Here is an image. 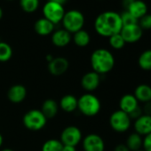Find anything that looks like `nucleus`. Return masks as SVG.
<instances>
[{
  "instance_id": "f257e3e1",
  "label": "nucleus",
  "mask_w": 151,
  "mask_h": 151,
  "mask_svg": "<svg viewBox=\"0 0 151 151\" xmlns=\"http://www.w3.org/2000/svg\"><path fill=\"white\" fill-rule=\"evenodd\" d=\"M93 27L95 32L102 37L109 38L118 34L123 28L120 14L115 11L102 12L95 18Z\"/></svg>"
},
{
  "instance_id": "f03ea898",
  "label": "nucleus",
  "mask_w": 151,
  "mask_h": 151,
  "mask_svg": "<svg viewBox=\"0 0 151 151\" xmlns=\"http://www.w3.org/2000/svg\"><path fill=\"white\" fill-rule=\"evenodd\" d=\"M115 57L106 48H98L93 52L90 57V63L93 71L100 76L108 74L115 67Z\"/></svg>"
},
{
  "instance_id": "7ed1b4c3",
  "label": "nucleus",
  "mask_w": 151,
  "mask_h": 151,
  "mask_svg": "<svg viewBox=\"0 0 151 151\" xmlns=\"http://www.w3.org/2000/svg\"><path fill=\"white\" fill-rule=\"evenodd\" d=\"M78 109L86 116L93 117L101 109L100 99L93 93H85L78 99Z\"/></svg>"
},
{
  "instance_id": "20e7f679",
  "label": "nucleus",
  "mask_w": 151,
  "mask_h": 151,
  "mask_svg": "<svg viewBox=\"0 0 151 151\" xmlns=\"http://www.w3.org/2000/svg\"><path fill=\"white\" fill-rule=\"evenodd\" d=\"M85 23L86 18L84 14L77 9H71L66 11L61 21L63 29L69 32L70 34H74L83 29Z\"/></svg>"
},
{
  "instance_id": "39448f33",
  "label": "nucleus",
  "mask_w": 151,
  "mask_h": 151,
  "mask_svg": "<svg viewBox=\"0 0 151 151\" xmlns=\"http://www.w3.org/2000/svg\"><path fill=\"white\" fill-rule=\"evenodd\" d=\"M22 122L28 130L37 132L42 130L45 126L47 118L40 109H30L23 116Z\"/></svg>"
},
{
  "instance_id": "423d86ee",
  "label": "nucleus",
  "mask_w": 151,
  "mask_h": 151,
  "mask_svg": "<svg viewBox=\"0 0 151 151\" xmlns=\"http://www.w3.org/2000/svg\"><path fill=\"white\" fill-rule=\"evenodd\" d=\"M65 13L66 10L64 6L51 1H47L42 8L43 17L54 25L61 23Z\"/></svg>"
},
{
  "instance_id": "0eeeda50",
  "label": "nucleus",
  "mask_w": 151,
  "mask_h": 151,
  "mask_svg": "<svg viewBox=\"0 0 151 151\" xmlns=\"http://www.w3.org/2000/svg\"><path fill=\"white\" fill-rule=\"evenodd\" d=\"M109 125L113 131L124 133L130 129L132 125V119L127 113L117 109L110 115Z\"/></svg>"
},
{
  "instance_id": "6e6552de",
  "label": "nucleus",
  "mask_w": 151,
  "mask_h": 151,
  "mask_svg": "<svg viewBox=\"0 0 151 151\" xmlns=\"http://www.w3.org/2000/svg\"><path fill=\"white\" fill-rule=\"evenodd\" d=\"M83 139L81 130L75 125H69L64 128L60 133V141L63 145L77 147Z\"/></svg>"
},
{
  "instance_id": "1a4fd4ad",
  "label": "nucleus",
  "mask_w": 151,
  "mask_h": 151,
  "mask_svg": "<svg viewBox=\"0 0 151 151\" xmlns=\"http://www.w3.org/2000/svg\"><path fill=\"white\" fill-rule=\"evenodd\" d=\"M120 34L126 44H135L142 38L143 30L138 23L133 25L123 26Z\"/></svg>"
},
{
  "instance_id": "9d476101",
  "label": "nucleus",
  "mask_w": 151,
  "mask_h": 151,
  "mask_svg": "<svg viewBox=\"0 0 151 151\" xmlns=\"http://www.w3.org/2000/svg\"><path fill=\"white\" fill-rule=\"evenodd\" d=\"M84 151H105V142L101 136L96 133L86 135L82 141Z\"/></svg>"
},
{
  "instance_id": "9b49d317",
  "label": "nucleus",
  "mask_w": 151,
  "mask_h": 151,
  "mask_svg": "<svg viewBox=\"0 0 151 151\" xmlns=\"http://www.w3.org/2000/svg\"><path fill=\"white\" fill-rule=\"evenodd\" d=\"M69 67V62L65 57H53V59L48 62V70L53 76H61L67 72Z\"/></svg>"
},
{
  "instance_id": "f8f14e48",
  "label": "nucleus",
  "mask_w": 151,
  "mask_h": 151,
  "mask_svg": "<svg viewBox=\"0 0 151 151\" xmlns=\"http://www.w3.org/2000/svg\"><path fill=\"white\" fill-rule=\"evenodd\" d=\"M101 84V76L94 71L86 73L81 79V86L87 92L95 91Z\"/></svg>"
},
{
  "instance_id": "ddd939ff",
  "label": "nucleus",
  "mask_w": 151,
  "mask_h": 151,
  "mask_svg": "<svg viewBox=\"0 0 151 151\" xmlns=\"http://www.w3.org/2000/svg\"><path fill=\"white\" fill-rule=\"evenodd\" d=\"M133 128L135 132L142 137L151 133V116L142 114L139 117L134 120Z\"/></svg>"
},
{
  "instance_id": "4468645a",
  "label": "nucleus",
  "mask_w": 151,
  "mask_h": 151,
  "mask_svg": "<svg viewBox=\"0 0 151 151\" xmlns=\"http://www.w3.org/2000/svg\"><path fill=\"white\" fill-rule=\"evenodd\" d=\"M27 96V89L24 86L17 84L12 86L7 92V98L12 103H22Z\"/></svg>"
},
{
  "instance_id": "2eb2a0df",
  "label": "nucleus",
  "mask_w": 151,
  "mask_h": 151,
  "mask_svg": "<svg viewBox=\"0 0 151 151\" xmlns=\"http://www.w3.org/2000/svg\"><path fill=\"white\" fill-rule=\"evenodd\" d=\"M51 39L54 46L62 48L67 46L71 42L72 34H70L64 29H60L52 32Z\"/></svg>"
},
{
  "instance_id": "dca6fc26",
  "label": "nucleus",
  "mask_w": 151,
  "mask_h": 151,
  "mask_svg": "<svg viewBox=\"0 0 151 151\" xmlns=\"http://www.w3.org/2000/svg\"><path fill=\"white\" fill-rule=\"evenodd\" d=\"M119 109L131 114L133 110H135L138 107H139V102L137 101L135 96L132 93H126L123 95L119 101Z\"/></svg>"
},
{
  "instance_id": "f3484780",
  "label": "nucleus",
  "mask_w": 151,
  "mask_h": 151,
  "mask_svg": "<svg viewBox=\"0 0 151 151\" xmlns=\"http://www.w3.org/2000/svg\"><path fill=\"white\" fill-rule=\"evenodd\" d=\"M54 28H55V25L44 17L39 18L34 23L35 32L37 35L42 36V37H46V36L52 34V32L54 31Z\"/></svg>"
},
{
  "instance_id": "a211bd4d",
  "label": "nucleus",
  "mask_w": 151,
  "mask_h": 151,
  "mask_svg": "<svg viewBox=\"0 0 151 151\" xmlns=\"http://www.w3.org/2000/svg\"><path fill=\"white\" fill-rule=\"evenodd\" d=\"M125 11L129 12L134 18L139 21L141 17L148 14V6L143 0H134Z\"/></svg>"
},
{
  "instance_id": "6ab92c4d",
  "label": "nucleus",
  "mask_w": 151,
  "mask_h": 151,
  "mask_svg": "<svg viewBox=\"0 0 151 151\" xmlns=\"http://www.w3.org/2000/svg\"><path fill=\"white\" fill-rule=\"evenodd\" d=\"M133 95L139 103L151 101V86L147 84H139L136 86Z\"/></svg>"
},
{
  "instance_id": "aec40b11",
  "label": "nucleus",
  "mask_w": 151,
  "mask_h": 151,
  "mask_svg": "<svg viewBox=\"0 0 151 151\" xmlns=\"http://www.w3.org/2000/svg\"><path fill=\"white\" fill-rule=\"evenodd\" d=\"M59 108L67 113L74 112L78 109V98L72 94L64 95L59 102Z\"/></svg>"
},
{
  "instance_id": "412c9836",
  "label": "nucleus",
  "mask_w": 151,
  "mask_h": 151,
  "mask_svg": "<svg viewBox=\"0 0 151 151\" xmlns=\"http://www.w3.org/2000/svg\"><path fill=\"white\" fill-rule=\"evenodd\" d=\"M40 110L42 111V113L45 115V116L47 119L53 118L58 113L59 104L53 99H47L43 102Z\"/></svg>"
},
{
  "instance_id": "4be33fe9",
  "label": "nucleus",
  "mask_w": 151,
  "mask_h": 151,
  "mask_svg": "<svg viewBox=\"0 0 151 151\" xmlns=\"http://www.w3.org/2000/svg\"><path fill=\"white\" fill-rule=\"evenodd\" d=\"M72 40L77 46L86 47L91 42V36L88 31H86L85 29H81V30L73 34Z\"/></svg>"
},
{
  "instance_id": "5701e85b",
  "label": "nucleus",
  "mask_w": 151,
  "mask_h": 151,
  "mask_svg": "<svg viewBox=\"0 0 151 151\" xmlns=\"http://www.w3.org/2000/svg\"><path fill=\"white\" fill-rule=\"evenodd\" d=\"M143 137L138 134L137 132H132L126 139L125 145L130 149V151H136L142 148Z\"/></svg>"
},
{
  "instance_id": "b1692460",
  "label": "nucleus",
  "mask_w": 151,
  "mask_h": 151,
  "mask_svg": "<svg viewBox=\"0 0 151 151\" xmlns=\"http://www.w3.org/2000/svg\"><path fill=\"white\" fill-rule=\"evenodd\" d=\"M138 65L144 71H151V49L144 50L139 55Z\"/></svg>"
},
{
  "instance_id": "393cba45",
  "label": "nucleus",
  "mask_w": 151,
  "mask_h": 151,
  "mask_svg": "<svg viewBox=\"0 0 151 151\" xmlns=\"http://www.w3.org/2000/svg\"><path fill=\"white\" fill-rule=\"evenodd\" d=\"M19 5L26 14H33L38 9L40 0H19Z\"/></svg>"
},
{
  "instance_id": "a878e982",
  "label": "nucleus",
  "mask_w": 151,
  "mask_h": 151,
  "mask_svg": "<svg viewBox=\"0 0 151 151\" xmlns=\"http://www.w3.org/2000/svg\"><path fill=\"white\" fill-rule=\"evenodd\" d=\"M13 56V49L11 45L6 42H0V62H6Z\"/></svg>"
},
{
  "instance_id": "bb28decb",
  "label": "nucleus",
  "mask_w": 151,
  "mask_h": 151,
  "mask_svg": "<svg viewBox=\"0 0 151 151\" xmlns=\"http://www.w3.org/2000/svg\"><path fill=\"white\" fill-rule=\"evenodd\" d=\"M63 144L60 139H50L42 146V151H62Z\"/></svg>"
},
{
  "instance_id": "cd10ccee",
  "label": "nucleus",
  "mask_w": 151,
  "mask_h": 151,
  "mask_svg": "<svg viewBox=\"0 0 151 151\" xmlns=\"http://www.w3.org/2000/svg\"><path fill=\"white\" fill-rule=\"evenodd\" d=\"M109 44L110 47L115 50H121L126 45V43L124 42L123 37L121 36L120 33L113 35L110 37H109Z\"/></svg>"
},
{
  "instance_id": "c85d7f7f",
  "label": "nucleus",
  "mask_w": 151,
  "mask_h": 151,
  "mask_svg": "<svg viewBox=\"0 0 151 151\" xmlns=\"http://www.w3.org/2000/svg\"><path fill=\"white\" fill-rule=\"evenodd\" d=\"M121 16V21L123 26H128V25H133V24H138L139 21L134 18L129 12L124 10L122 14H120Z\"/></svg>"
},
{
  "instance_id": "c756f323",
  "label": "nucleus",
  "mask_w": 151,
  "mask_h": 151,
  "mask_svg": "<svg viewBox=\"0 0 151 151\" xmlns=\"http://www.w3.org/2000/svg\"><path fill=\"white\" fill-rule=\"evenodd\" d=\"M139 25L142 30H150L151 29V14H147L139 20Z\"/></svg>"
},
{
  "instance_id": "7c9ffc66",
  "label": "nucleus",
  "mask_w": 151,
  "mask_h": 151,
  "mask_svg": "<svg viewBox=\"0 0 151 151\" xmlns=\"http://www.w3.org/2000/svg\"><path fill=\"white\" fill-rule=\"evenodd\" d=\"M142 149L144 151H151V133L143 137Z\"/></svg>"
},
{
  "instance_id": "2f4dec72",
  "label": "nucleus",
  "mask_w": 151,
  "mask_h": 151,
  "mask_svg": "<svg viewBox=\"0 0 151 151\" xmlns=\"http://www.w3.org/2000/svg\"><path fill=\"white\" fill-rule=\"evenodd\" d=\"M142 114H143L142 109H141V107L139 106V107H138L135 110H133L131 114H129V116L131 117L132 120V119L135 120V119H137L138 117H139Z\"/></svg>"
},
{
  "instance_id": "473e14b6",
  "label": "nucleus",
  "mask_w": 151,
  "mask_h": 151,
  "mask_svg": "<svg viewBox=\"0 0 151 151\" xmlns=\"http://www.w3.org/2000/svg\"><path fill=\"white\" fill-rule=\"evenodd\" d=\"M141 109H142L143 114L151 116V101L147 102V103H144V106Z\"/></svg>"
},
{
  "instance_id": "72a5a7b5",
  "label": "nucleus",
  "mask_w": 151,
  "mask_h": 151,
  "mask_svg": "<svg viewBox=\"0 0 151 151\" xmlns=\"http://www.w3.org/2000/svg\"><path fill=\"white\" fill-rule=\"evenodd\" d=\"M114 151H130L125 144H118L115 147Z\"/></svg>"
},
{
  "instance_id": "f704fd0d",
  "label": "nucleus",
  "mask_w": 151,
  "mask_h": 151,
  "mask_svg": "<svg viewBox=\"0 0 151 151\" xmlns=\"http://www.w3.org/2000/svg\"><path fill=\"white\" fill-rule=\"evenodd\" d=\"M134 1V0H122V6L124 10H127V8L130 6V5Z\"/></svg>"
},
{
  "instance_id": "c9c22d12",
  "label": "nucleus",
  "mask_w": 151,
  "mask_h": 151,
  "mask_svg": "<svg viewBox=\"0 0 151 151\" xmlns=\"http://www.w3.org/2000/svg\"><path fill=\"white\" fill-rule=\"evenodd\" d=\"M62 151H77V149H76V147H74V146H70V145H63Z\"/></svg>"
},
{
  "instance_id": "e433bc0d",
  "label": "nucleus",
  "mask_w": 151,
  "mask_h": 151,
  "mask_svg": "<svg viewBox=\"0 0 151 151\" xmlns=\"http://www.w3.org/2000/svg\"><path fill=\"white\" fill-rule=\"evenodd\" d=\"M47 1L54 2V3H57V4H60V5L64 6V5H65V3L67 2V0H47Z\"/></svg>"
},
{
  "instance_id": "4c0bfd02",
  "label": "nucleus",
  "mask_w": 151,
  "mask_h": 151,
  "mask_svg": "<svg viewBox=\"0 0 151 151\" xmlns=\"http://www.w3.org/2000/svg\"><path fill=\"white\" fill-rule=\"evenodd\" d=\"M3 16H4V11H3L2 7H1V6H0V21H1V20H2Z\"/></svg>"
},
{
  "instance_id": "58836bf2",
  "label": "nucleus",
  "mask_w": 151,
  "mask_h": 151,
  "mask_svg": "<svg viewBox=\"0 0 151 151\" xmlns=\"http://www.w3.org/2000/svg\"><path fill=\"white\" fill-rule=\"evenodd\" d=\"M3 142H4V139H3V136H2V134L0 133V147H2V145H3Z\"/></svg>"
},
{
  "instance_id": "ea45409f",
  "label": "nucleus",
  "mask_w": 151,
  "mask_h": 151,
  "mask_svg": "<svg viewBox=\"0 0 151 151\" xmlns=\"http://www.w3.org/2000/svg\"><path fill=\"white\" fill-rule=\"evenodd\" d=\"M52 59H53V57H52L51 54H48V55L46 56V60H47V61H48V62H50Z\"/></svg>"
},
{
  "instance_id": "a19ab883",
  "label": "nucleus",
  "mask_w": 151,
  "mask_h": 151,
  "mask_svg": "<svg viewBox=\"0 0 151 151\" xmlns=\"http://www.w3.org/2000/svg\"><path fill=\"white\" fill-rule=\"evenodd\" d=\"M1 151H14V150L12 149V148H4V149H2Z\"/></svg>"
},
{
  "instance_id": "79ce46f5",
  "label": "nucleus",
  "mask_w": 151,
  "mask_h": 151,
  "mask_svg": "<svg viewBox=\"0 0 151 151\" xmlns=\"http://www.w3.org/2000/svg\"><path fill=\"white\" fill-rule=\"evenodd\" d=\"M136 151H144V150H143V149L141 148V149H139V150H136Z\"/></svg>"
},
{
  "instance_id": "37998d69",
  "label": "nucleus",
  "mask_w": 151,
  "mask_h": 151,
  "mask_svg": "<svg viewBox=\"0 0 151 151\" xmlns=\"http://www.w3.org/2000/svg\"><path fill=\"white\" fill-rule=\"evenodd\" d=\"M6 1H14V0H6Z\"/></svg>"
},
{
  "instance_id": "c03bdc74",
  "label": "nucleus",
  "mask_w": 151,
  "mask_h": 151,
  "mask_svg": "<svg viewBox=\"0 0 151 151\" xmlns=\"http://www.w3.org/2000/svg\"><path fill=\"white\" fill-rule=\"evenodd\" d=\"M1 41H2V40H1V38H0V42H1Z\"/></svg>"
},
{
  "instance_id": "a18cd8bd",
  "label": "nucleus",
  "mask_w": 151,
  "mask_h": 151,
  "mask_svg": "<svg viewBox=\"0 0 151 151\" xmlns=\"http://www.w3.org/2000/svg\"><path fill=\"white\" fill-rule=\"evenodd\" d=\"M150 14H151V12H150Z\"/></svg>"
}]
</instances>
